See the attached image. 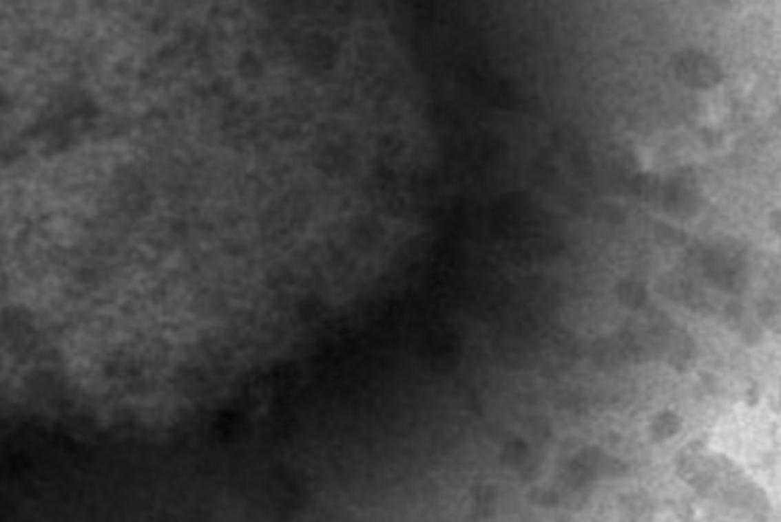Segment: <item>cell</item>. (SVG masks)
I'll use <instances>...</instances> for the list:
<instances>
[{"label": "cell", "instance_id": "6da1fadb", "mask_svg": "<svg viewBox=\"0 0 781 522\" xmlns=\"http://www.w3.org/2000/svg\"><path fill=\"white\" fill-rule=\"evenodd\" d=\"M727 110H729V104H727V98L720 94V91H712L710 96H706V102L702 106V112L704 116L708 118L710 124L718 122L720 118L727 116Z\"/></svg>", "mask_w": 781, "mask_h": 522}]
</instances>
